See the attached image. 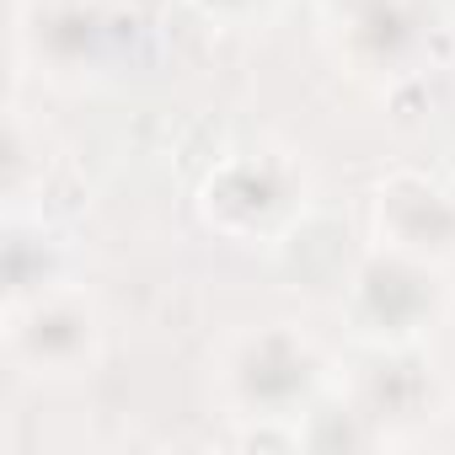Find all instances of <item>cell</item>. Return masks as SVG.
Here are the masks:
<instances>
[{"instance_id": "2", "label": "cell", "mask_w": 455, "mask_h": 455, "mask_svg": "<svg viewBox=\"0 0 455 455\" xmlns=\"http://www.w3.org/2000/svg\"><path fill=\"white\" fill-rule=\"evenodd\" d=\"M306 354H295L284 338H268L263 343V354L252 359V370H247V391L252 396H268V402H284V396H295L300 386H306Z\"/></svg>"}, {"instance_id": "1", "label": "cell", "mask_w": 455, "mask_h": 455, "mask_svg": "<svg viewBox=\"0 0 455 455\" xmlns=\"http://www.w3.org/2000/svg\"><path fill=\"white\" fill-rule=\"evenodd\" d=\"M428 306V290H423V279L418 274H402V268H370V279H364V311L375 316V322H386V327H407V322H418V311Z\"/></svg>"}]
</instances>
